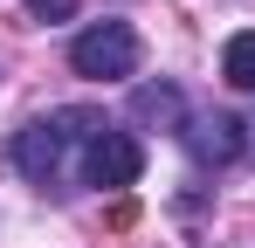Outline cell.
I'll list each match as a JSON object with an SVG mask.
<instances>
[{"label":"cell","instance_id":"obj_1","mask_svg":"<svg viewBox=\"0 0 255 248\" xmlns=\"http://www.w3.org/2000/svg\"><path fill=\"white\" fill-rule=\"evenodd\" d=\"M90 138H104V118H97V111H55V118H35V124L14 131V165H21L35 186H55L69 145H90Z\"/></svg>","mask_w":255,"mask_h":248},{"label":"cell","instance_id":"obj_2","mask_svg":"<svg viewBox=\"0 0 255 248\" xmlns=\"http://www.w3.org/2000/svg\"><path fill=\"white\" fill-rule=\"evenodd\" d=\"M69 69H76V76H97V83L138 76V35H131V21H97V28H83V35L69 41Z\"/></svg>","mask_w":255,"mask_h":248},{"label":"cell","instance_id":"obj_3","mask_svg":"<svg viewBox=\"0 0 255 248\" xmlns=\"http://www.w3.org/2000/svg\"><path fill=\"white\" fill-rule=\"evenodd\" d=\"M145 172V145L131 131H104L83 145V186H138Z\"/></svg>","mask_w":255,"mask_h":248},{"label":"cell","instance_id":"obj_4","mask_svg":"<svg viewBox=\"0 0 255 248\" xmlns=\"http://www.w3.org/2000/svg\"><path fill=\"white\" fill-rule=\"evenodd\" d=\"M186 152L200 165H235L242 152H249V124L235 118V111H200V118H186Z\"/></svg>","mask_w":255,"mask_h":248},{"label":"cell","instance_id":"obj_5","mask_svg":"<svg viewBox=\"0 0 255 248\" xmlns=\"http://www.w3.org/2000/svg\"><path fill=\"white\" fill-rule=\"evenodd\" d=\"M131 118L159 124V131H186V104H179L172 83H145V90H131Z\"/></svg>","mask_w":255,"mask_h":248},{"label":"cell","instance_id":"obj_6","mask_svg":"<svg viewBox=\"0 0 255 248\" xmlns=\"http://www.w3.org/2000/svg\"><path fill=\"white\" fill-rule=\"evenodd\" d=\"M221 76L235 83V90H255V28L228 35V48H221Z\"/></svg>","mask_w":255,"mask_h":248},{"label":"cell","instance_id":"obj_7","mask_svg":"<svg viewBox=\"0 0 255 248\" xmlns=\"http://www.w3.org/2000/svg\"><path fill=\"white\" fill-rule=\"evenodd\" d=\"M28 14H35V21H69L76 0H28Z\"/></svg>","mask_w":255,"mask_h":248}]
</instances>
